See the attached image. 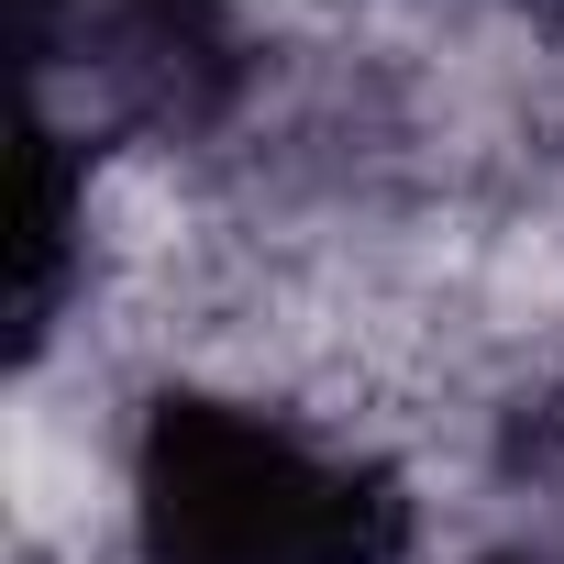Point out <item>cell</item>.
Listing matches in <instances>:
<instances>
[{
	"mask_svg": "<svg viewBox=\"0 0 564 564\" xmlns=\"http://www.w3.org/2000/svg\"><path fill=\"white\" fill-rule=\"evenodd\" d=\"M133 564H399L410 498L377 454L243 388H155L122 443Z\"/></svg>",
	"mask_w": 564,
	"mask_h": 564,
	"instance_id": "1",
	"label": "cell"
},
{
	"mask_svg": "<svg viewBox=\"0 0 564 564\" xmlns=\"http://www.w3.org/2000/svg\"><path fill=\"white\" fill-rule=\"evenodd\" d=\"M498 564H564V520H553V531H531V542H520V553H498Z\"/></svg>",
	"mask_w": 564,
	"mask_h": 564,
	"instance_id": "2",
	"label": "cell"
}]
</instances>
